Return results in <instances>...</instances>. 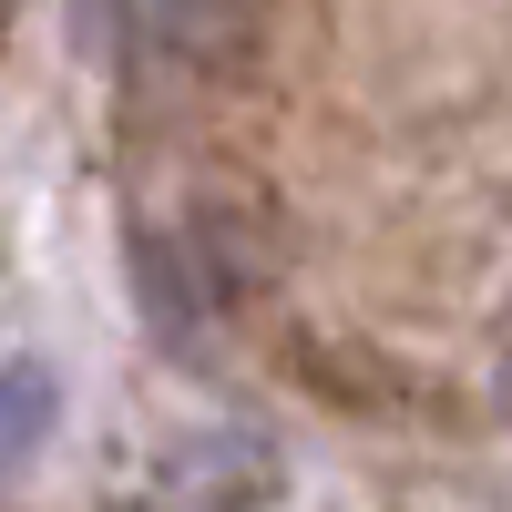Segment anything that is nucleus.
Wrapping results in <instances>:
<instances>
[{
	"label": "nucleus",
	"mask_w": 512,
	"mask_h": 512,
	"mask_svg": "<svg viewBox=\"0 0 512 512\" xmlns=\"http://www.w3.org/2000/svg\"><path fill=\"white\" fill-rule=\"evenodd\" d=\"M502 400H512V349H502Z\"/></svg>",
	"instance_id": "nucleus-4"
},
{
	"label": "nucleus",
	"mask_w": 512,
	"mask_h": 512,
	"mask_svg": "<svg viewBox=\"0 0 512 512\" xmlns=\"http://www.w3.org/2000/svg\"><path fill=\"white\" fill-rule=\"evenodd\" d=\"M41 441H52V369L11 359V369H0V482H21Z\"/></svg>",
	"instance_id": "nucleus-3"
},
{
	"label": "nucleus",
	"mask_w": 512,
	"mask_h": 512,
	"mask_svg": "<svg viewBox=\"0 0 512 512\" xmlns=\"http://www.w3.org/2000/svg\"><path fill=\"white\" fill-rule=\"evenodd\" d=\"M154 21H164V52L195 62V72H246L256 31H267L256 0H154Z\"/></svg>",
	"instance_id": "nucleus-2"
},
{
	"label": "nucleus",
	"mask_w": 512,
	"mask_h": 512,
	"mask_svg": "<svg viewBox=\"0 0 512 512\" xmlns=\"http://www.w3.org/2000/svg\"><path fill=\"white\" fill-rule=\"evenodd\" d=\"M256 277V256L236 246L226 205H185L175 226H144L134 236V287H144V318L164 338H205Z\"/></svg>",
	"instance_id": "nucleus-1"
}]
</instances>
